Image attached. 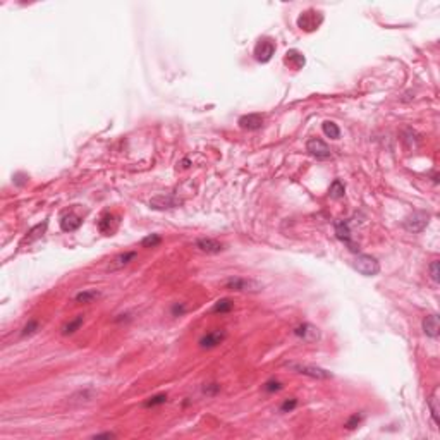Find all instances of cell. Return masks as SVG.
<instances>
[{
	"instance_id": "obj_1",
	"label": "cell",
	"mask_w": 440,
	"mask_h": 440,
	"mask_svg": "<svg viewBox=\"0 0 440 440\" xmlns=\"http://www.w3.org/2000/svg\"><path fill=\"white\" fill-rule=\"evenodd\" d=\"M224 287L227 291H234V293H260L263 289V284L255 278L230 277L224 282Z\"/></svg>"
},
{
	"instance_id": "obj_2",
	"label": "cell",
	"mask_w": 440,
	"mask_h": 440,
	"mask_svg": "<svg viewBox=\"0 0 440 440\" xmlns=\"http://www.w3.org/2000/svg\"><path fill=\"white\" fill-rule=\"evenodd\" d=\"M352 267L365 277H373L380 272V263H378V260L370 255H358L354 258V261H352Z\"/></svg>"
},
{
	"instance_id": "obj_3",
	"label": "cell",
	"mask_w": 440,
	"mask_h": 440,
	"mask_svg": "<svg viewBox=\"0 0 440 440\" xmlns=\"http://www.w3.org/2000/svg\"><path fill=\"white\" fill-rule=\"evenodd\" d=\"M324 23V14L316 9H308V11L301 12V16L298 17V28H301L303 31H315L320 28V24Z\"/></svg>"
},
{
	"instance_id": "obj_4",
	"label": "cell",
	"mask_w": 440,
	"mask_h": 440,
	"mask_svg": "<svg viewBox=\"0 0 440 440\" xmlns=\"http://www.w3.org/2000/svg\"><path fill=\"white\" fill-rule=\"evenodd\" d=\"M286 367L291 368L296 373H299V375L311 377V378H316V380H329V378H332V373H330V372H327V370H324V368L313 367V365L289 363V365H286Z\"/></svg>"
},
{
	"instance_id": "obj_5",
	"label": "cell",
	"mask_w": 440,
	"mask_h": 440,
	"mask_svg": "<svg viewBox=\"0 0 440 440\" xmlns=\"http://www.w3.org/2000/svg\"><path fill=\"white\" fill-rule=\"evenodd\" d=\"M430 222V215L426 212H415L413 215H409L406 220L403 222L404 229L409 230V232H421V230H425V227L428 225Z\"/></svg>"
},
{
	"instance_id": "obj_6",
	"label": "cell",
	"mask_w": 440,
	"mask_h": 440,
	"mask_svg": "<svg viewBox=\"0 0 440 440\" xmlns=\"http://www.w3.org/2000/svg\"><path fill=\"white\" fill-rule=\"evenodd\" d=\"M306 150L310 151V155H313L318 160H329L330 156H332V151H330L329 145H327L325 141H322V139H318V138L308 139Z\"/></svg>"
},
{
	"instance_id": "obj_7",
	"label": "cell",
	"mask_w": 440,
	"mask_h": 440,
	"mask_svg": "<svg viewBox=\"0 0 440 440\" xmlns=\"http://www.w3.org/2000/svg\"><path fill=\"white\" fill-rule=\"evenodd\" d=\"M273 54H275V43H273L272 40L263 38V40H260L258 43H256L255 57L258 62H263V64L268 62V60L273 57Z\"/></svg>"
},
{
	"instance_id": "obj_8",
	"label": "cell",
	"mask_w": 440,
	"mask_h": 440,
	"mask_svg": "<svg viewBox=\"0 0 440 440\" xmlns=\"http://www.w3.org/2000/svg\"><path fill=\"white\" fill-rule=\"evenodd\" d=\"M182 202L179 198L172 194H160V196H155L153 199H150V207L153 210H169V208H176L179 207Z\"/></svg>"
},
{
	"instance_id": "obj_9",
	"label": "cell",
	"mask_w": 440,
	"mask_h": 440,
	"mask_svg": "<svg viewBox=\"0 0 440 440\" xmlns=\"http://www.w3.org/2000/svg\"><path fill=\"white\" fill-rule=\"evenodd\" d=\"M335 236H337V239H341L342 243H346L347 248H349L352 253H358L359 248L351 241V229L346 220L335 222Z\"/></svg>"
},
{
	"instance_id": "obj_10",
	"label": "cell",
	"mask_w": 440,
	"mask_h": 440,
	"mask_svg": "<svg viewBox=\"0 0 440 440\" xmlns=\"http://www.w3.org/2000/svg\"><path fill=\"white\" fill-rule=\"evenodd\" d=\"M294 334L298 335L299 339H303L304 342L308 344H313L320 339V330L316 329L315 325L311 324H303V325H298L294 329Z\"/></svg>"
},
{
	"instance_id": "obj_11",
	"label": "cell",
	"mask_w": 440,
	"mask_h": 440,
	"mask_svg": "<svg viewBox=\"0 0 440 440\" xmlns=\"http://www.w3.org/2000/svg\"><path fill=\"white\" fill-rule=\"evenodd\" d=\"M225 339V332L224 330H212V332L205 334L202 339H199V346L203 349H212V347H217L219 344Z\"/></svg>"
},
{
	"instance_id": "obj_12",
	"label": "cell",
	"mask_w": 440,
	"mask_h": 440,
	"mask_svg": "<svg viewBox=\"0 0 440 440\" xmlns=\"http://www.w3.org/2000/svg\"><path fill=\"white\" fill-rule=\"evenodd\" d=\"M117 225H119V220H117L115 215L112 213H105L102 219L98 220V229L102 234H107V236H112V234L117 230Z\"/></svg>"
},
{
	"instance_id": "obj_13",
	"label": "cell",
	"mask_w": 440,
	"mask_h": 440,
	"mask_svg": "<svg viewBox=\"0 0 440 440\" xmlns=\"http://www.w3.org/2000/svg\"><path fill=\"white\" fill-rule=\"evenodd\" d=\"M263 126V115L261 114H246L239 119V128L248 131H256Z\"/></svg>"
},
{
	"instance_id": "obj_14",
	"label": "cell",
	"mask_w": 440,
	"mask_h": 440,
	"mask_svg": "<svg viewBox=\"0 0 440 440\" xmlns=\"http://www.w3.org/2000/svg\"><path fill=\"white\" fill-rule=\"evenodd\" d=\"M194 245H196V248H198L199 251L210 253V255H213V253H220L222 250H224V245H222V243L215 241V239H210V237L198 239V241H196Z\"/></svg>"
},
{
	"instance_id": "obj_15",
	"label": "cell",
	"mask_w": 440,
	"mask_h": 440,
	"mask_svg": "<svg viewBox=\"0 0 440 440\" xmlns=\"http://www.w3.org/2000/svg\"><path fill=\"white\" fill-rule=\"evenodd\" d=\"M284 62L286 65H289L291 69H301L304 64H306V59H304V55L301 54L299 50H289L286 52V57H284Z\"/></svg>"
},
{
	"instance_id": "obj_16",
	"label": "cell",
	"mask_w": 440,
	"mask_h": 440,
	"mask_svg": "<svg viewBox=\"0 0 440 440\" xmlns=\"http://www.w3.org/2000/svg\"><path fill=\"white\" fill-rule=\"evenodd\" d=\"M83 220L81 217L74 215V213H67V215H64L62 219H60V229L64 230V232H72V230H77L81 227Z\"/></svg>"
},
{
	"instance_id": "obj_17",
	"label": "cell",
	"mask_w": 440,
	"mask_h": 440,
	"mask_svg": "<svg viewBox=\"0 0 440 440\" xmlns=\"http://www.w3.org/2000/svg\"><path fill=\"white\" fill-rule=\"evenodd\" d=\"M136 256H138L136 251H126V253H123V255L117 256V258H114V261L108 265V270H110V272H115V270H119V268L126 267V265H129L131 261L136 258Z\"/></svg>"
},
{
	"instance_id": "obj_18",
	"label": "cell",
	"mask_w": 440,
	"mask_h": 440,
	"mask_svg": "<svg viewBox=\"0 0 440 440\" xmlns=\"http://www.w3.org/2000/svg\"><path fill=\"white\" fill-rule=\"evenodd\" d=\"M438 316L437 315H428L423 318V332L428 335V337H438Z\"/></svg>"
},
{
	"instance_id": "obj_19",
	"label": "cell",
	"mask_w": 440,
	"mask_h": 440,
	"mask_svg": "<svg viewBox=\"0 0 440 440\" xmlns=\"http://www.w3.org/2000/svg\"><path fill=\"white\" fill-rule=\"evenodd\" d=\"M100 298V293L98 291H95V289H88V291H81L79 294H76V303H79V304H90V303H93V301H97V299Z\"/></svg>"
},
{
	"instance_id": "obj_20",
	"label": "cell",
	"mask_w": 440,
	"mask_h": 440,
	"mask_svg": "<svg viewBox=\"0 0 440 440\" xmlns=\"http://www.w3.org/2000/svg\"><path fill=\"white\" fill-rule=\"evenodd\" d=\"M322 129H324V133L327 134V136L332 138V139H339V136H341V129H339V126L332 123V121H325L324 126H322Z\"/></svg>"
},
{
	"instance_id": "obj_21",
	"label": "cell",
	"mask_w": 440,
	"mask_h": 440,
	"mask_svg": "<svg viewBox=\"0 0 440 440\" xmlns=\"http://www.w3.org/2000/svg\"><path fill=\"white\" fill-rule=\"evenodd\" d=\"M344 193H346V188H344V184L339 179H335L332 184H330V189H329L330 198L339 199V198H342Z\"/></svg>"
},
{
	"instance_id": "obj_22",
	"label": "cell",
	"mask_w": 440,
	"mask_h": 440,
	"mask_svg": "<svg viewBox=\"0 0 440 440\" xmlns=\"http://www.w3.org/2000/svg\"><path fill=\"white\" fill-rule=\"evenodd\" d=\"M81 325H83V316L79 315V316H76V318H74V320H71V322H69V324H65V327L62 329V334H64V335L74 334V332H76L77 329H79Z\"/></svg>"
},
{
	"instance_id": "obj_23",
	"label": "cell",
	"mask_w": 440,
	"mask_h": 440,
	"mask_svg": "<svg viewBox=\"0 0 440 440\" xmlns=\"http://www.w3.org/2000/svg\"><path fill=\"white\" fill-rule=\"evenodd\" d=\"M232 301L230 299H220V301L215 303V306L212 308L213 313H229L230 310H232Z\"/></svg>"
},
{
	"instance_id": "obj_24",
	"label": "cell",
	"mask_w": 440,
	"mask_h": 440,
	"mask_svg": "<svg viewBox=\"0 0 440 440\" xmlns=\"http://www.w3.org/2000/svg\"><path fill=\"white\" fill-rule=\"evenodd\" d=\"M45 229H47V222H43V224H38L36 227H33V229L28 232V237H26V241L31 243L33 239H36V237L43 236V232H45Z\"/></svg>"
},
{
	"instance_id": "obj_25",
	"label": "cell",
	"mask_w": 440,
	"mask_h": 440,
	"mask_svg": "<svg viewBox=\"0 0 440 440\" xmlns=\"http://www.w3.org/2000/svg\"><path fill=\"white\" fill-rule=\"evenodd\" d=\"M160 243H162V237H160L158 234H150V236H146L141 241V246L143 248H155V246H158Z\"/></svg>"
},
{
	"instance_id": "obj_26",
	"label": "cell",
	"mask_w": 440,
	"mask_h": 440,
	"mask_svg": "<svg viewBox=\"0 0 440 440\" xmlns=\"http://www.w3.org/2000/svg\"><path fill=\"white\" fill-rule=\"evenodd\" d=\"M165 403H167V395L158 394V395H153V397L148 399L143 406H145V408H155V406H160V404H165Z\"/></svg>"
},
{
	"instance_id": "obj_27",
	"label": "cell",
	"mask_w": 440,
	"mask_h": 440,
	"mask_svg": "<svg viewBox=\"0 0 440 440\" xmlns=\"http://www.w3.org/2000/svg\"><path fill=\"white\" fill-rule=\"evenodd\" d=\"M428 404H430V409H432V418H433L435 425H438L440 420H438V399H437V395H432Z\"/></svg>"
},
{
	"instance_id": "obj_28",
	"label": "cell",
	"mask_w": 440,
	"mask_h": 440,
	"mask_svg": "<svg viewBox=\"0 0 440 440\" xmlns=\"http://www.w3.org/2000/svg\"><path fill=\"white\" fill-rule=\"evenodd\" d=\"M38 327H40V324H38L36 320H29L28 324L24 325V329H23V337H26V335H31V334H34L38 330Z\"/></svg>"
},
{
	"instance_id": "obj_29",
	"label": "cell",
	"mask_w": 440,
	"mask_h": 440,
	"mask_svg": "<svg viewBox=\"0 0 440 440\" xmlns=\"http://www.w3.org/2000/svg\"><path fill=\"white\" fill-rule=\"evenodd\" d=\"M359 423H361V416L359 415H352L349 420L346 421V425H344V426H346L347 430H354V428H358Z\"/></svg>"
},
{
	"instance_id": "obj_30",
	"label": "cell",
	"mask_w": 440,
	"mask_h": 440,
	"mask_svg": "<svg viewBox=\"0 0 440 440\" xmlns=\"http://www.w3.org/2000/svg\"><path fill=\"white\" fill-rule=\"evenodd\" d=\"M428 268H430V277H432V281L437 284V282H438V261L433 260L432 263H430Z\"/></svg>"
},
{
	"instance_id": "obj_31",
	"label": "cell",
	"mask_w": 440,
	"mask_h": 440,
	"mask_svg": "<svg viewBox=\"0 0 440 440\" xmlns=\"http://www.w3.org/2000/svg\"><path fill=\"white\" fill-rule=\"evenodd\" d=\"M263 389H265V392H275V390H281L282 389V383L277 382V380H270V382L265 383Z\"/></svg>"
},
{
	"instance_id": "obj_32",
	"label": "cell",
	"mask_w": 440,
	"mask_h": 440,
	"mask_svg": "<svg viewBox=\"0 0 440 440\" xmlns=\"http://www.w3.org/2000/svg\"><path fill=\"white\" fill-rule=\"evenodd\" d=\"M296 406H298V401H296V399L286 401V403L281 406V411H282V413H289V411H293V409H294Z\"/></svg>"
},
{
	"instance_id": "obj_33",
	"label": "cell",
	"mask_w": 440,
	"mask_h": 440,
	"mask_svg": "<svg viewBox=\"0 0 440 440\" xmlns=\"http://www.w3.org/2000/svg\"><path fill=\"white\" fill-rule=\"evenodd\" d=\"M219 390H220V385H219V383H210V385L203 387V392H205V394H207V395H215Z\"/></svg>"
},
{
	"instance_id": "obj_34",
	"label": "cell",
	"mask_w": 440,
	"mask_h": 440,
	"mask_svg": "<svg viewBox=\"0 0 440 440\" xmlns=\"http://www.w3.org/2000/svg\"><path fill=\"white\" fill-rule=\"evenodd\" d=\"M93 438H115V433H110V432L97 433V435H93Z\"/></svg>"
}]
</instances>
